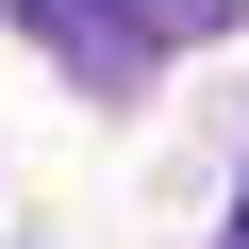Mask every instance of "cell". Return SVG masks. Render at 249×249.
<instances>
[{"instance_id":"6da1fadb","label":"cell","mask_w":249,"mask_h":249,"mask_svg":"<svg viewBox=\"0 0 249 249\" xmlns=\"http://www.w3.org/2000/svg\"><path fill=\"white\" fill-rule=\"evenodd\" d=\"M0 17H17L50 67H83L100 100H116V83H150V50H166V34H150V0H0Z\"/></svg>"},{"instance_id":"7a4b0ae2","label":"cell","mask_w":249,"mask_h":249,"mask_svg":"<svg viewBox=\"0 0 249 249\" xmlns=\"http://www.w3.org/2000/svg\"><path fill=\"white\" fill-rule=\"evenodd\" d=\"M232 17H249V0H150V34H166V50H199V34H232Z\"/></svg>"},{"instance_id":"3957f363","label":"cell","mask_w":249,"mask_h":249,"mask_svg":"<svg viewBox=\"0 0 249 249\" xmlns=\"http://www.w3.org/2000/svg\"><path fill=\"white\" fill-rule=\"evenodd\" d=\"M216 249H249V183H232V232H216Z\"/></svg>"}]
</instances>
